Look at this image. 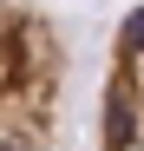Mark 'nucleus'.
<instances>
[{"mask_svg": "<svg viewBox=\"0 0 144 151\" xmlns=\"http://www.w3.org/2000/svg\"><path fill=\"white\" fill-rule=\"evenodd\" d=\"M66 105V40L33 0H0V151H53Z\"/></svg>", "mask_w": 144, "mask_h": 151, "instance_id": "f257e3e1", "label": "nucleus"}, {"mask_svg": "<svg viewBox=\"0 0 144 151\" xmlns=\"http://www.w3.org/2000/svg\"><path fill=\"white\" fill-rule=\"evenodd\" d=\"M98 151H144V7L111 27L98 86Z\"/></svg>", "mask_w": 144, "mask_h": 151, "instance_id": "f03ea898", "label": "nucleus"}]
</instances>
